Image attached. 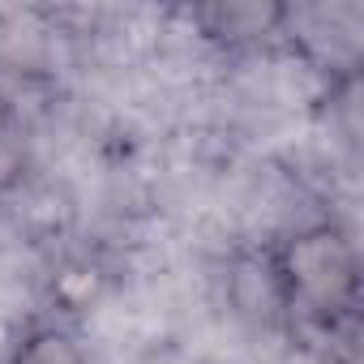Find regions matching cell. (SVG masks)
I'll list each match as a JSON object with an SVG mask.
<instances>
[{"mask_svg":"<svg viewBox=\"0 0 364 364\" xmlns=\"http://www.w3.org/2000/svg\"><path fill=\"white\" fill-rule=\"evenodd\" d=\"M5 364H90V355H86V347L77 343L73 330H65V326H35V330H26L14 343Z\"/></svg>","mask_w":364,"mask_h":364,"instance_id":"2","label":"cell"},{"mask_svg":"<svg viewBox=\"0 0 364 364\" xmlns=\"http://www.w3.org/2000/svg\"><path fill=\"white\" fill-rule=\"evenodd\" d=\"M274 287L287 309L317 326H338L360 304V253L338 223H309L274 253Z\"/></svg>","mask_w":364,"mask_h":364,"instance_id":"1","label":"cell"},{"mask_svg":"<svg viewBox=\"0 0 364 364\" xmlns=\"http://www.w3.org/2000/svg\"><path fill=\"white\" fill-rule=\"evenodd\" d=\"M26 167H31V150H26V137H22V124H18V112L0 86V198L14 193L22 180H26Z\"/></svg>","mask_w":364,"mask_h":364,"instance_id":"3","label":"cell"}]
</instances>
